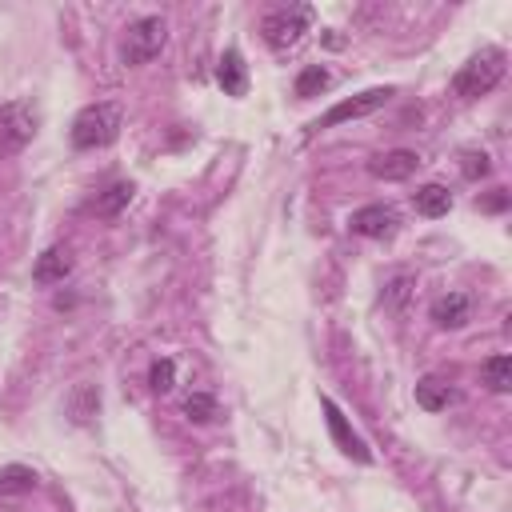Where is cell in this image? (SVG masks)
I'll list each match as a JSON object with an SVG mask.
<instances>
[{"instance_id": "1", "label": "cell", "mask_w": 512, "mask_h": 512, "mask_svg": "<svg viewBox=\"0 0 512 512\" xmlns=\"http://www.w3.org/2000/svg\"><path fill=\"white\" fill-rule=\"evenodd\" d=\"M504 64H508V56H504V48H480L460 72H456V80H452V92L460 96V100H476V96H488L496 84H500V76H504Z\"/></svg>"}, {"instance_id": "9", "label": "cell", "mask_w": 512, "mask_h": 512, "mask_svg": "<svg viewBox=\"0 0 512 512\" xmlns=\"http://www.w3.org/2000/svg\"><path fill=\"white\" fill-rule=\"evenodd\" d=\"M416 168H420V156L408 152V148H392V152L368 160V172H372L376 180H408Z\"/></svg>"}, {"instance_id": "14", "label": "cell", "mask_w": 512, "mask_h": 512, "mask_svg": "<svg viewBox=\"0 0 512 512\" xmlns=\"http://www.w3.org/2000/svg\"><path fill=\"white\" fill-rule=\"evenodd\" d=\"M412 204H416L420 216H444L452 208V192L444 184H424V188L412 192Z\"/></svg>"}, {"instance_id": "18", "label": "cell", "mask_w": 512, "mask_h": 512, "mask_svg": "<svg viewBox=\"0 0 512 512\" xmlns=\"http://www.w3.org/2000/svg\"><path fill=\"white\" fill-rule=\"evenodd\" d=\"M132 192H136V188H132L128 180L112 184V188H108V192H104V196H100V200L92 204V208H96V216H116V212H120V208H124V204L132 200Z\"/></svg>"}, {"instance_id": "20", "label": "cell", "mask_w": 512, "mask_h": 512, "mask_svg": "<svg viewBox=\"0 0 512 512\" xmlns=\"http://www.w3.org/2000/svg\"><path fill=\"white\" fill-rule=\"evenodd\" d=\"M184 412H188V420L208 424V420H216V400H212L208 392H192V396L184 400Z\"/></svg>"}, {"instance_id": "16", "label": "cell", "mask_w": 512, "mask_h": 512, "mask_svg": "<svg viewBox=\"0 0 512 512\" xmlns=\"http://www.w3.org/2000/svg\"><path fill=\"white\" fill-rule=\"evenodd\" d=\"M36 488V472L24 468V464H8L0 468V492L4 496H20V492H32Z\"/></svg>"}, {"instance_id": "24", "label": "cell", "mask_w": 512, "mask_h": 512, "mask_svg": "<svg viewBox=\"0 0 512 512\" xmlns=\"http://www.w3.org/2000/svg\"><path fill=\"white\" fill-rule=\"evenodd\" d=\"M480 208H484V212H504V208H508V192H504V188H496L488 200H480Z\"/></svg>"}, {"instance_id": "10", "label": "cell", "mask_w": 512, "mask_h": 512, "mask_svg": "<svg viewBox=\"0 0 512 512\" xmlns=\"http://www.w3.org/2000/svg\"><path fill=\"white\" fill-rule=\"evenodd\" d=\"M472 316V296L464 292H448L440 300H432V324L436 328H464Z\"/></svg>"}, {"instance_id": "8", "label": "cell", "mask_w": 512, "mask_h": 512, "mask_svg": "<svg viewBox=\"0 0 512 512\" xmlns=\"http://www.w3.org/2000/svg\"><path fill=\"white\" fill-rule=\"evenodd\" d=\"M348 228H352L356 236L384 240V236H392V232H396V212H392V208H384V204H364V208H356V212L348 216Z\"/></svg>"}, {"instance_id": "4", "label": "cell", "mask_w": 512, "mask_h": 512, "mask_svg": "<svg viewBox=\"0 0 512 512\" xmlns=\"http://www.w3.org/2000/svg\"><path fill=\"white\" fill-rule=\"evenodd\" d=\"M164 40H168V28H164V20H160V16H140V20H132V24H128V32H124V44H120V60H124L128 68H136V64H148L152 56H160Z\"/></svg>"}, {"instance_id": "12", "label": "cell", "mask_w": 512, "mask_h": 512, "mask_svg": "<svg viewBox=\"0 0 512 512\" xmlns=\"http://www.w3.org/2000/svg\"><path fill=\"white\" fill-rule=\"evenodd\" d=\"M216 80H220V88H224L228 96H244V92H248V68H244V56H240L236 48H228V52L220 56Z\"/></svg>"}, {"instance_id": "15", "label": "cell", "mask_w": 512, "mask_h": 512, "mask_svg": "<svg viewBox=\"0 0 512 512\" xmlns=\"http://www.w3.org/2000/svg\"><path fill=\"white\" fill-rule=\"evenodd\" d=\"M96 412H100V388L96 384H76L72 396H68V416L76 424H88Z\"/></svg>"}, {"instance_id": "13", "label": "cell", "mask_w": 512, "mask_h": 512, "mask_svg": "<svg viewBox=\"0 0 512 512\" xmlns=\"http://www.w3.org/2000/svg\"><path fill=\"white\" fill-rule=\"evenodd\" d=\"M68 272H72V252H68L64 244L48 248V252L36 260V268H32V276H36L40 284H56V280H64Z\"/></svg>"}, {"instance_id": "5", "label": "cell", "mask_w": 512, "mask_h": 512, "mask_svg": "<svg viewBox=\"0 0 512 512\" xmlns=\"http://www.w3.org/2000/svg\"><path fill=\"white\" fill-rule=\"evenodd\" d=\"M32 136H36V112H32V104H24V100L4 104L0 108V156L20 152Z\"/></svg>"}, {"instance_id": "23", "label": "cell", "mask_w": 512, "mask_h": 512, "mask_svg": "<svg viewBox=\"0 0 512 512\" xmlns=\"http://www.w3.org/2000/svg\"><path fill=\"white\" fill-rule=\"evenodd\" d=\"M488 156L484 152H464V164H460V172L468 176V180H480V176H488Z\"/></svg>"}, {"instance_id": "2", "label": "cell", "mask_w": 512, "mask_h": 512, "mask_svg": "<svg viewBox=\"0 0 512 512\" xmlns=\"http://www.w3.org/2000/svg\"><path fill=\"white\" fill-rule=\"evenodd\" d=\"M120 124H124L120 104H108V100L88 104L72 120V144L76 148H104V144H112L120 136Z\"/></svg>"}, {"instance_id": "17", "label": "cell", "mask_w": 512, "mask_h": 512, "mask_svg": "<svg viewBox=\"0 0 512 512\" xmlns=\"http://www.w3.org/2000/svg\"><path fill=\"white\" fill-rule=\"evenodd\" d=\"M480 372H484V384H488L492 392H508V388H512V360H508L504 352H500V356H488Z\"/></svg>"}, {"instance_id": "7", "label": "cell", "mask_w": 512, "mask_h": 512, "mask_svg": "<svg viewBox=\"0 0 512 512\" xmlns=\"http://www.w3.org/2000/svg\"><path fill=\"white\" fill-rule=\"evenodd\" d=\"M320 408H324V416H328V432H332V440H336V448L344 452V456H352V460H360V464H368L372 460V452H368V444L348 428V420H344V412L336 408V400H320Z\"/></svg>"}, {"instance_id": "22", "label": "cell", "mask_w": 512, "mask_h": 512, "mask_svg": "<svg viewBox=\"0 0 512 512\" xmlns=\"http://www.w3.org/2000/svg\"><path fill=\"white\" fill-rule=\"evenodd\" d=\"M148 384H152V392H168V388L176 384V364H172V360H152Z\"/></svg>"}, {"instance_id": "11", "label": "cell", "mask_w": 512, "mask_h": 512, "mask_svg": "<svg viewBox=\"0 0 512 512\" xmlns=\"http://www.w3.org/2000/svg\"><path fill=\"white\" fill-rule=\"evenodd\" d=\"M460 400V392L448 384V380H440V376H424V380H416V404L420 408H428V412H444L448 404H456Z\"/></svg>"}, {"instance_id": "3", "label": "cell", "mask_w": 512, "mask_h": 512, "mask_svg": "<svg viewBox=\"0 0 512 512\" xmlns=\"http://www.w3.org/2000/svg\"><path fill=\"white\" fill-rule=\"evenodd\" d=\"M312 28V8L308 4H288V8H276L264 16L260 32H264V44L272 52H288L304 40V32Z\"/></svg>"}, {"instance_id": "6", "label": "cell", "mask_w": 512, "mask_h": 512, "mask_svg": "<svg viewBox=\"0 0 512 512\" xmlns=\"http://www.w3.org/2000/svg\"><path fill=\"white\" fill-rule=\"evenodd\" d=\"M388 96H392V88H368V92H356V96H348V100L332 104V108H328L312 128H332V124H348V120L372 116L376 108H384V104H388Z\"/></svg>"}, {"instance_id": "21", "label": "cell", "mask_w": 512, "mask_h": 512, "mask_svg": "<svg viewBox=\"0 0 512 512\" xmlns=\"http://www.w3.org/2000/svg\"><path fill=\"white\" fill-rule=\"evenodd\" d=\"M408 296H412V276H392V280H388V288H384L388 308H392V312H404Z\"/></svg>"}, {"instance_id": "19", "label": "cell", "mask_w": 512, "mask_h": 512, "mask_svg": "<svg viewBox=\"0 0 512 512\" xmlns=\"http://www.w3.org/2000/svg\"><path fill=\"white\" fill-rule=\"evenodd\" d=\"M328 80H332V76H328L320 64H308V68L296 76V96H320V92L328 88Z\"/></svg>"}]
</instances>
